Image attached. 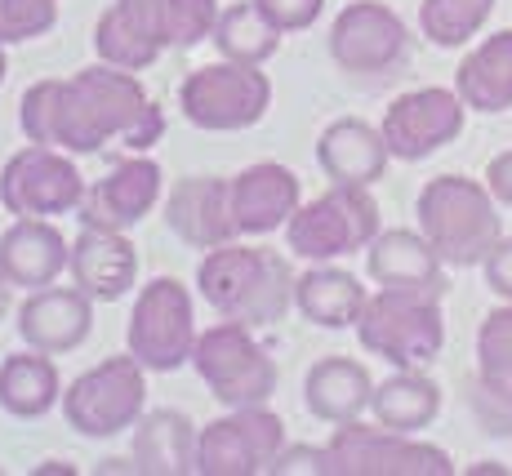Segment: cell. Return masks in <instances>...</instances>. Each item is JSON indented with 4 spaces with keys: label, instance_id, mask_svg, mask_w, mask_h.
Segmentation results:
<instances>
[{
    "label": "cell",
    "instance_id": "6da1fadb",
    "mask_svg": "<svg viewBox=\"0 0 512 476\" xmlns=\"http://www.w3.org/2000/svg\"><path fill=\"white\" fill-rule=\"evenodd\" d=\"M18 125L27 143L63 147L72 156H90L112 138L147 152L165 134V116L156 98L125 67L98 63L67 81H36L18 103Z\"/></svg>",
    "mask_w": 512,
    "mask_h": 476
},
{
    "label": "cell",
    "instance_id": "7a4b0ae2",
    "mask_svg": "<svg viewBox=\"0 0 512 476\" xmlns=\"http://www.w3.org/2000/svg\"><path fill=\"white\" fill-rule=\"evenodd\" d=\"M294 281L290 263L277 250H254V245H214L205 250L196 267V285H201L205 303L223 316V321H241L250 330H268L285 321L294 307Z\"/></svg>",
    "mask_w": 512,
    "mask_h": 476
},
{
    "label": "cell",
    "instance_id": "3957f363",
    "mask_svg": "<svg viewBox=\"0 0 512 476\" xmlns=\"http://www.w3.org/2000/svg\"><path fill=\"white\" fill-rule=\"evenodd\" d=\"M419 232L446 267H481L504 236V214L486 183L464 174L428 178L419 192Z\"/></svg>",
    "mask_w": 512,
    "mask_h": 476
},
{
    "label": "cell",
    "instance_id": "277c9868",
    "mask_svg": "<svg viewBox=\"0 0 512 476\" xmlns=\"http://www.w3.org/2000/svg\"><path fill=\"white\" fill-rule=\"evenodd\" d=\"M357 339L366 352L383 356L397 370H423L446 347V321L441 299L410 290H379L370 294L366 312L357 321Z\"/></svg>",
    "mask_w": 512,
    "mask_h": 476
},
{
    "label": "cell",
    "instance_id": "5b68a950",
    "mask_svg": "<svg viewBox=\"0 0 512 476\" xmlns=\"http://www.w3.org/2000/svg\"><path fill=\"white\" fill-rule=\"evenodd\" d=\"M379 236V205H374L370 187H348L334 183L326 196L299 205L294 218L285 223V241L299 259L308 263H330L343 254L370 250Z\"/></svg>",
    "mask_w": 512,
    "mask_h": 476
},
{
    "label": "cell",
    "instance_id": "8992f818",
    "mask_svg": "<svg viewBox=\"0 0 512 476\" xmlns=\"http://www.w3.org/2000/svg\"><path fill=\"white\" fill-rule=\"evenodd\" d=\"M192 365L205 379V388L214 392V401H223L228 410L268 405L272 392H277V361L268 356V347L254 339L250 325L241 321L210 325L196 339Z\"/></svg>",
    "mask_w": 512,
    "mask_h": 476
},
{
    "label": "cell",
    "instance_id": "52a82bcc",
    "mask_svg": "<svg viewBox=\"0 0 512 476\" xmlns=\"http://www.w3.org/2000/svg\"><path fill=\"white\" fill-rule=\"evenodd\" d=\"M326 476H455L441 445L415 441V432L366 428L361 419L339 423L326 441Z\"/></svg>",
    "mask_w": 512,
    "mask_h": 476
},
{
    "label": "cell",
    "instance_id": "ba28073f",
    "mask_svg": "<svg viewBox=\"0 0 512 476\" xmlns=\"http://www.w3.org/2000/svg\"><path fill=\"white\" fill-rule=\"evenodd\" d=\"M272 103V81L254 63H210L196 67L179 89L183 116L205 134H236L250 130L268 116Z\"/></svg>",
    "mask_w": 512,
    "mask_h": 476
},
{
    "label": "cell",
    "instance_id": "9c48e42d",
    "mask_svg": "<svg viewBox=\"0 0 512 476\" xmlns=\"http://www.w3.org/2000/svg\"><path fill=\"white\" fill-rule=\"evenodd\" d=\"M196 339L201 334H196V312L187 285H179L174 276H156L152 285H143V294L134 299L130 312V330H125V343L139 356L143 370L174 374L179 365L192 361Z\"/></svg>",
    "mask_w": 512,
    "mask_h": 476
},
{
    "label": "cell",
    "instance_id": "30bf717a",
    "mask_svg": "<svg viewBox=\"0 0 512 476\" xmlns=\"http://www.w3.org/2000/svg\"><path fill=\"white\" fill-rule=\"evenodd\" d=\"M139 356H112V361L85 370L72 388L63 392V414L81 436H121L125 428L143 419L147 405V379Z\"/></svg>",
    "mask_w": 512,
    "mask_h": 476
},
{
    "label": "cell",
    "instance_id": "8fae6325",
    "mask_svg": "<svg viewBox=\"0 0 512 476\" xmlns=\"http://www.w3.org/2000/svg\"><path fill=\"white\" fill-rule=\"evenodd\" d=\"M285 450V423L268 405H241L196 436V476H259Z\"/></svg>",
    "mask_w": 512,
    "mask_h": 476
},
{
    "label": "cell",
    "instance_id": "7c38bea8",
    "mask_svg": "<svg viewBox=\"0 0 512 476\" xmlns=\"http://www.w3.org/2000/svg\"><path fill=\"white\" fill-rule=\"evenodd\" d=\"M85 201V178L76 170L72 152L32 143L9 156L0 170V205L14 218H54L72 214Z\"/></svg>",
    "mask_w": 512,
    "mask_h": 476
},
{
    "label": "cell",
    "instance_id": "4fadbf2b",
    "mask_svg": "<svg viewBox=\"0 0 512 476\" xmlns=\"http://www.w3.org/2000/svg\"><path fill=\"white\" fill-rule=\"evenodd\" d=\"M410 54V32L397 9L352 0L330 27V58L352 76H392Z\"/></svg>",
    "mask_w": 512,
    "mask_h": 476
},
{
    "label": "cell",
    "instance_id": "5bb4252c",
    "mask_svg": "<svg viewBox=\"0 0 512 476\" xmlns=\"http://www.w3.org/2000/svg\"><path fill=\"white\" fill-rule=\"evenodd\" d=\"M468 103L459 98V89H410V94L392 98V107L383 112V143H388L392 161H423V156L441 152L446 143H455L464 134Z\"/></svg>",
    "mask_w": 512,
    "mask_h": 476
},
{
    "label": "cell",
    "instance_id": "9a60e30c",
    "mask_svg": "<svg viewBox=\"0 0 512 476\" xmlns=\"http://www.w3.org/2000/svg\"><path fill=\"white\" fill-rule=\"evenodd\" d=\"M165 5L170 0H112V9L94 27L98 63L125 67V72H147L170 49Z\"/></svg>",
    "mask_w": 512,
    "mask_h": 476
},
{
    "label": "cell",
    "instance_id": "2e32d148",
    "mask_svg": "<svg viewBox=\"0 0 512 476\" xmlns=\"http://www.w3.org/2000/svg\"><path fill=\"white\" fill-rule=\"evenodd\" d=\"M161 201V165L152 156H130V161L112 165L98 183L85 187L81 201V227H125L143 223Z\"/></svg>",
    "mask_w": 512,
    "mask_h": 476
},
{
    "label": "cell",
    "instance_id": "e0dca14e",
    "mask_svg": "<svg viewBox=\"0 0 512 476\" xmlns=\"http://www.w3.org/2000/svg\"><path fill=\"white\" fill-rule=\"evenodd\" d=\"M472 414L490 436H512V303L495 307L477 330Z\"/></svg>",
    "mask_w": 512,
    "mask_h": 476
},
{
    "label": "cell",
    "instance_id": "ac0fdd59",
    "mask_svg": "<svg viewBox=\"0 0 512 476\" xmlns=\"http://www.w3.org/2000/svg\"><path fill=\"white\" fill-rule=\"evenodd\" d=\"M232 178H179L165 196V227L192 250H214V245L236 241L232 227Z\"/></svg>",
    "mask_w": 512,
    "mask_h": 476
},
{
    "label": "cell",
    "instance_id": "d6986e66",
    "mask_svg": "<svg viewBox=\"0 0 512 476\" xmlns=\"http://www.w3.org/2000/svg\"><path fill=\"white\" fill-rule=\"evenodd\" d=\"M94 330V299L72 285V290H58V285H45V290H32L18 307V334H23L27 347L36 352H76Z\"/></svg>",
    "mask_w": 512,
    "mask_h": 476
},
{
    "label": "cell",
    "instance_id": "ffe728a7",
    "mask_svg": "<svg viewBox=\"0 0 512 476\" xmlns=\"http://www.w3.org/2000/svg\"><path fill=\"white\" fill-rule=\"evenodd\" d=\"M366 267L379 290H410L432 294V299L446 294V263L428 245V236L410 232V227H392V232L374 236L366 250Z\"/></svg>",
    "mask_w": 512,
    "mask_h": 476
},
{
    "label": "cell",
    "instance_id": "44dd1931",
    "mask_svg": "<svg viewBox=\"0 0 512 476\" xmlns=\"http://www.w3.org/2000/svg\"><path fill=\"white\" fill-rule=\"evenodd\" d=\"M232 227L236 236H268L285 227L294 218V210L303 205V192H299V178L285 165H250L232 178Z\"/></svg>",
    "mask_w": 512,
    "mask_h": 476
},
{
    "label": "cell",
    "instance_id": "7402d4cb",
    "mask_svg": "<svg viewBox=\"0 0 512 476\" xmlns=\"http://www.w3.org/2000/svg\"><path fill=\"white\" fill-rule=\"evenodd\" d=\"M72 285H81L94 303H116L134 290L139 276V254L125 241V232L112 227H81V236L72 241Z\"/></svg>",
    "mask_w": 512,
    "mask_h": 476
},
{
    "label": "cell",
    "instance_id": "603a6c76",
    "mask_svg": "<svg viewBox=\"0 0 512 476\" xmlns=\"http://www.w3.org/2000/svg\"><path fill=\"white\" fill-rule=\"evenodd\" d=\"M388 161H392V152L383 143V130L357 121V116H343V121L326 125L317 138V165L330 183L370 187L383 178Z\"/></svg>",
    "mask_w": 512,
    "mask_h": 476
},
{
    "label": "cell",
    "instance_id": "cb8c5ba5",
    "mask_svg": "<svg viewBox=\"0 0 512 476\" xmlns=\"http://www.w3.org/2000/svg\"><path fill=\"white\" fill-rule=\"evenodd\" d=\"M72 263V245L63 241L49 218H18L5 236H0V267L14 285L23 290H45L63 276V267Z\"/></svg>",
    "mask_w": 512,
    "mask_h": 476
},
{
    "label": "cell",
    "instance_id": "d4e9b609",
    "mask_svg": "<svg viewBox=\"0 0 512 476\" xmlns=\"http://www.w3.org/2000/svg\"><path fill=\"white\" fill-rule=\"evenodd\" d=\"M374 401V379L361 361H348V356H326L308 370L303 379V405H308L312 419L321 423H352L370 410Z\"/></svg>",
    "mask_w": 512,
    "mask_h": 476
},
{
    "label": "cell",
    "instance_id": "484cf974",
    "mask_svg": "<svg viewBox=\"0 0 512 476\" xmlns=\"http://www.w3.org/2000/svg\"><path fill=\"white\" fill-rule=\"evenodd\" d=\"M196 432L179 410H152L134 423V472L143 476H187L196 472Z\"/></svg>",
    "mask_w": 512,
    "mask_h": 476
},
{
    "label": "cell",
    "instance_id": "4316f807",
    "mask_svg": "<svg viewBox=\"0 0 512 476\" xmlns=\"http://www.w3.org/2000/svg\"><path fill=\"white\" fill-rule=\"evenodd\" d=\"M366 303H370L366 285L352 272H343V267L317 263L294 281V307L312 325H321V330H348V325H357Z\"/></svg>",
    "mask_w": 512,
    "mask_h": 476
},
{
    "label": "cell",
    "instance_id": "83f0119b",
    "mask_svg": "<svg viewBox=\"0 0 512 476\" xmlns=\"http://www.w3.org/2000/svg\"><path fill=\"white\" fill-rule=\"evenodd\" d=\"M455 89L468 112H508L512 107V27L486 36L472 54H464L455 72Z\"/></svg>",
    "mask_w": 512,
    "mask_h": 476
},
{
    "label": "cell",
    "instance_id": "f1b7e54d",
    "mask_svg": "<svg viewBox=\"0 0 512 476\" xmlns=\"http://www.w3.org/2000/svg\"><path fill=\"white\" fill-rule=\"evenodd\" d=\"M63 401V379H58L49 352H27L5 356L0 365V410L14 414V419H41L54 405Z\"/></svg>",
    "mask_w": 512,
    "mask_h": 476
},
{
    "label": "cell",
    "instance_id": "f546056e",
    "mask_svg": "<svg viewBox=\"0 0 512 476\" xmlns=\"http://www.w3.org/2000/svg\"><path fill=\"white\" fill-rule=\"evenodd\" d=\"M374 423L392 432H419L441 414V388L419 370H397L392 379L374 383Z\"/></svg>",
    "mask_w": 512,
    "mask_h": 476
},
{
    "label": "cell",
    "instance_id": "4dcf8cb0",
    "mask_svg": "<svg viewBox=\"0 0 512 476\" xmlns=\"http://www.w3.org/2000/svg\"><path fill=\"white\" fill-rule=\"evenodd\" d=\"M281 27H272L268 18H263V9L254 5V0H245V5H232L219 14V27H214V49H219L223 58H232V63H268L272 54L281 49Z\"/></svg>",
    "mask_w": 512,
    "mask_h": 476
},
{
    "label": "cell",
    "instance_id": "1f68e13d",
    "mask_svg": "<svg viewBox=\"0 0 512 476\" xmlns=\"http://www.w3.org/2000/svg\"><path fill=\"white\" fill-rule=\"evenodd\" d=\"M495 0H423L419 5V32L437 49H459L486 27Z\"/></svg>",
    "mask_w": 512,
    "mask_h": 476
},
{
    "label": "cell",
    "instance_id": "d6a6232c",
    "mask_svg": "<svg viewBox=\"0 0 512 476\" xmlns=\"http://www.w3.org/2000/svg\"><path fill=\"white\" fill-rule=\"evenodd\" d=\"M58 23V0H0V45H23Z\"/></svg>",
    "mask_w": 512,
    "mask_h": 476
},
{
    "label": "cell",
    "instance_id": "836d02e7",
    "mask_svg": "<svg viewBox=\"0 0 512 476\" xmlns=\"http://www.w3.org/2000/svg\"><path fill=\"white\" fill-rule=\"evenodd\" d=\"M219 0H170L165 5V27H170V49H192L219 27Z\"/></svg>",
    "mask_w": 512,
    "mask_h": 476
},
{
    "label": "cell",
    "instance_id": "e575fe53",
    "mask_svg": "<svg viewBox=\"0 0 512 476\" xmlns=\"http://www.w3.org/2000/svg\"><path fill=\"white\" fill-rule=\"evenodd\" d=\"M254 5H259L263 18H268L272 27H281V32H303V27H312L321 18L326 0H254Z\"/></svg>",
    "mask_w": 512,
    "mask_h": 476
},
{
    "label": "cell",
    "instance_id": "d590c367",
    "mask_svg": "<svg viewBox=\"0 0 512 476\" xmlns=\"http://www.w3.org/2000/svg\"><path fill=\"white\" fill-rule=\"evenodd\" d=\"M326 476V445L312 450V445H285L272 463V476Z\"/></svg>",
    "mask_w": 512,
    "mask_h": 476
},
{
    "label": "cell",
    "instance_id": "8d00e7d4",
    "mask_svg": "<svg viewBox=\"0 0 512 476\" xmlns=\"http://www.w3.org/2000/svg\"><path fill=\"white\" fill-rule=\"evenodd\" d=\"M486 285L499 294V299L512 303V236H499V245L486 254Z\"/></svg>",
    "mask_w": 512,
    "mask_h": 476
},
{
    "label": "cell",
    "instance_id": "74e56055",
    "mask_svg": "<svg viewBox=\"0 0 512 476\" xmlns=\"http://www.w3.org/2000/svg\"><path fill=\"white\" fill-rule=\"evenodd\" d=\"M486 187L495 192V201L512 210V152H499L495 161L486 165Z\"/></svg>",
    "mask_w": 512,
    "mask_h": 476
},
{
    "label": "cell",
    "instance_id": "f35d334b",
    "mask_svg": "<svg viewBox=\"0 0 512 476\" xmlns=\"http://www.w3.org/2000/svg\"><path fill=\"white\" fill-rule=\"evenodd\" d=\"M9 290H14V281L5 276V267H0V316L9 312Z\"/></svg>",
    "mask_w": 512,
    "mask_h": 476
},
{
    "label": "cell",
    "instance_id": "ab89813d",
    "mask_svg": "<svg viewBox=\"0 0 512 476\" xmlns=\"http://www.w3.org/2000/svg\"><path fill=\"white\" fill-rule=\"evenodd\" d=\"M5 72H9V63H5V45H0V85H5Z\"/></svg>",
    "mask_w": 512,
    "mask_h": 476
}]
</instances>
